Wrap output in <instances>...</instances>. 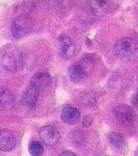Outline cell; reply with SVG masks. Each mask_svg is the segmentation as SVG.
<instances>
[{"label":"cell","mask_w":138,"mask_h":156,"mask_svg":"<svg viewBox=\"0 0 138 156\" xmlns=\"http://www.w3.org/2000/svg\"><path fill=\"white\" fill-rule=\"evenodd\" d=\"M16 145L14 134L8 129L0 130V150L8 152L12 150Z\"/></svg>","instance_id":"obj_7"},{"label":"cell","mask_w":138,"mask_h":156,"mask_svg":"<svg viewBox=\"0 0 138 156\" xmlns=\"http://www.w3.org/2000/svg\"><path fill=\"white\" fill-rule=\"evenodd\" d=\"M28 150L32 156H41L44 153L43 146L39 141L34 140L29 143Z\"/></svg>","instance_id":"obj_14"},{"label":"cell","mask_w":138,"mask_h":156,"mask_svg":"<svg viewBox=\"0 0 138 156\" xmlns=\"http://www.w3.org/2000/svg\"><path fill=\"white\" fill-rule=\"evenodd\" d=\"M132 102L134 107L138 108V91H137L133 95L132 100Z\"/></svg>","instance_id":"obj_17"},{"label":"cell","mask_w":138,"mask_h":156,"mask_svg":"<svg viewBox=\"0 0 138 156\" xmlns=\"http://www.w3.org/2000/svg\"><path fill=\"white\" fill-rule=\"evenodd\" d=\"M39 136L44 144L48 146H53L58 143L60 139V134L58 131L50 125L42 127Z\"/></svg>","instance_id":"obj_6"},{"label":"cell","mask_w":138,"mask_h":156,"mask_svg":"<svg viewBox=\"0 0 138 156\" xmlns=\"http://www.w3.org/2000/svg\"><path fill=\"white\" fill-rule=\"evenodd\" d=\"M58 46L61 55L65 58H72L75 53V46L72 40L66 35H61L58 37Z\"/></svg>","instance_id":"obj_8"},{"label":"cell","mask_w":138,"mask_h":156,"mask_svg":"<svg viewBox=\"0 0 138 156\" xmlns=\"http://www.w3.org/2000/svg\"><path fill=\"white\" fill-rule=\"evenodd\" d=\"M114 117L122 124L125 125L133 124L136 121V114L132 108L127 105L116 106L113 110Z\"/></svg>","instance_id":"obj_5"},{"label":"cell","mask_w":138,"mask_h":156,"mask_svg":"<svg viewBox=\"0 0 138 156\" xmlns=\"http://www.w3.org/2000/svg\"><path fill=\"white\" fill-rule=\"evenodd\" d=\"M51 76L46 71H41L34 75L30 85L33 86L39 90L48 86L50 83Z\"/></svg>","instance_id":"obj_12"},{"label":"cell","mask_w":138,"mask_h":156,"mask_svg":"<svg viewBox=\"0 0 138 156\" xmlns=\"http://www.w3.org/2000/svg\"><path fill=\"white\" fill-rule=\"evenodd\" d=\"M39 90L33 86L29 85L23 93L22 97V103L29 109H34L39 99Z\"/></svg>","instance_id":"obj_9"},{"label":"cell","mask_w":138,"mask_h":156,"mask_svg":"<svg viewBox=\"0 0 138 156\" xmlns=\"http://www.w3.org/2000/svg\"><path fill=\"white\" fill-rule=\"evenodd\" d=\"M24 63V55L17 47L7 44L0 49V64L5 70L16 72L23 67Z\"/></svg>","instance_id":"obj_1"},{"label":"cell","mask_w":138,"mask_h":156,"mask_svg":"<svg viewBox=\"0 0 138 156\" xmlns=\"http://www.w3.org/2000/svg\"><path fill=\"white\" fill-rule=\"evenodd\" d=\"M86 139V138L85 134L79 130L73 132L71 134V140L73 143V144L78 146L85 144Z\"/></svg>","instance_id":"obj_15"},{"label":"cell","mask_w":138,"mask_h":156,"mask_svg":"<svg viewBox=\"0 0 138 156\" xmlns=\"http://www.w3.org/2000/svg\"><path fill=\"white\" fill-rule=\"evenodd\" d=\"M14 95L7 88L0 87V112H8L14 107Z\"/></svg>","instance_id":"obj_10"},{"label":"cell","mask_w":138,"mask_h":156,"mask_svg":"<svg viewBox=\"0 0 138 156\" xmlns=\"http://www.w3.org/2000/svg\"><path fill=\"white\" fill-rule=\"evenodd\" d=\"M93 120L92 118L89 116H86L82 120V125L84 127H88L92 124Z\"/></svg>","instance_id":"obj_16"},{"label":"cell","mask_w":138,"mask_h":156,"mask_svg":"<svg viewBox=\"0 0 138 156\" xmlns=\"http://www.w3.org/2000/svg\"><path fill=\"white\" fill-rule=\"evenodd\" d=\"M59 156H77L75 154L70 151H63Z\"/></svg>","instance_id":"obj_18"},{"label":"cell","mask_w":138,"mask_h":156,"mask_svg":"<svg viewBox=\"0 0 138 156\" xmlns=\"http://www.w3.org/2000/svg\"><path fill=\"white\" fill-rule=\"evenodd\" d=\"M61 117L63 122L66 124H75L80 120V113L76 107L67 106L63 108Z\"/></svg>","instance_id":"obj_11"},{"label":"cell","mask_w":138,"mask_h":156,"mask_svg":"<svg viewBox=\"0 0 138 156\" xmlns=\"http://www.w3.org/2000/svg\"><path fill=\"white\" fill-rule=\"evenodd\" d=\"M93 68V63L89 58H85L78 63L71 65L68 70V76L71 82L75 83H80Z\"/></svg>","instance_id":"obj_3"},{"label":"cell","mask_w":138,"mask_h":156,"mask_svg":"<svg viewBox=\"0 0 138 156\" xmlns=\"http://www.w3.org/2000/svg\"><path fill=\"white\" fill-rule=\"evenodd\" d=\"M114 52L124 60L133 59L138 55V41L130 37L120 39L114 45Z\"/></svg>","instance_id":"obj_2"},{"label":"cell","mask_w":138,"mask_h":156,"mask_svg":"<svg viewBox=\"0 0 138 156\" xmlns=\"http://www.w3.org/2000/svg\"><path fill=\"white\" fill-rule=\"evenodd\" d=\"M32 28V22L29 17L21 15L16 17L11 24V33L16 39H21L29 34Z\"/></svg>","instance_id":"obj_4"},{"label":"cell","mask_w":138,"mask_h":156,"mask_svg":"<svg viewBox=\"0 0 138 156\" xmlns=\"http://www.w3.org/2000/svg\"><path fill=\"white\" fill-rule=\"evenodd\" d=\"M108 140L112 146L116 149L123 148L125 144L124 136L116 132H111L108 134Z\"/></svg>","instance_id":"obj_13"},{"label":"cell","mask_w":138,"mask_h":156,"mask_svg":"<svg viewBox=\"0 0 138 156\" xmlns=\"http://www.w3.org/2000/svg\"><path fill=\"white\" fill-rule=\"evenodd\" d=\"M136 81H137L138 85V72H137V73H136Z\"/></svg>","instance_id":"obj_19"}]
</instances>
